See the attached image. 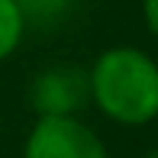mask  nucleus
I'll return each instance as SVG.
<instances>
[{
	"mask_svg": "<svg viewBox=\"0 0 158 158\" xmlns=\"http://www.w3.org/2000/svg\"><path fill=\"white\" fill-rule=\"evenodd\" d=\"M26 32V16L16 0H0V61L19 48Z\"/></svg>",
	"mask_w": 158,
	"mask_h": 158,
	"instance_id": "4",
	"label": "nucleus"
},
{
	"mask_svg": "<svg viewBox=\"0 0 158 158\" xmlns=\"http://www.w3.org/2000/svg\"><path fill=\"white\" fill-rule=\"evenodd\" d=\"M19 10H23L26 23L29 19H39V23H48V19L61 16L68 10V0H16Z\"/></svg>",
	"mask_w": 158,
	"mask_h": 158,
	"instance_id": "5",
	"label": "nucleus"
},
{
	"mask_svg": "<svg viewBox=\"0 0 158 158\" xmlns=\"http://www.w3.org/2000/svg\"><path fill=\"white\" fill-rule=\"evenodd\" d=\"M90 100L119 126H145L158 116V61L135 45H113L87 71Z\"/></svg>",
	"mask_w": 158,
	"mask_h": 158,
	"instance_id": "1",
	"label": "nucleus"
},
{
	"mask_svg": "<svg viewBox=\"0 0 158 158\" xmlns=\"http://www.w3.org/2000/svg\"><path fill=\"white\" fill-rule=\"evenodd\" d=\"M145 158H158V148H152V152H148V155H145Z\"/></svg>",
	"mask_w": 158,
	"mask_h": 158,
	"instance_id": "7",
	"label": "nucleus"
},
{
	"mask_svg": "<svg viewBox=\"0 0 158 158\" xmlns=\"http://www.w3.org/2000/svg\"><path fill=\"white\" fill-rule=\"evenodd\" d=\"M142 19H145L148 32L158 39V0H142Z\"/></svg>",
	"mask_w": 158,
	"mask_h": 158,
	"instance_id": "6",
	"label": "nucleus"
},
{
	"mask_svg": "<svg viewBox=\"0 0 158 158\" xmlns=\"http://www.w3.org/2000/svg\"><path fill=\"white\" fill-rule=\"evenodd\" d=\"M23 158H106V145L77 116H39L26 135Z\"/></svg>",
	"mask_w": 158,
	"mask_h": 158,
	"instance_id": "2",
	"label": "nucleus"
},
{
	"mask_svg": "<svg viewBox=\"0 0 158 158\" xmlns=\"http://www.w3.org/2000/svg\"><path fill=\"white\" fill-rule=\"evenodd\" d=\"M87 100V71L77 64H52L29 87V103L39 116H77Z\"/></svg>",
	"mask_w": 158,
	"mask_h": 158,
	"instance_id": "3",
	"label": "nucleus"
}]
</instances>
